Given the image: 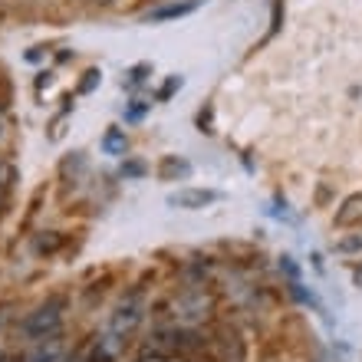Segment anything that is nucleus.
<instances>
[{
  "label": "nucleus",
  "mask_w": 362,
  "mask_h": 362,
  "mask_svg": "<svg viewBox=\"0 0 362 362\" xmlns=\"http://www.w3.org/2000/svg\"><path fill=\"white\" fill-rule=\"evenodd\" d=\"M59 359H63V339H59V336H49V339H40L27 353L23 362H59Z\"/></svg>",
  "instance_id": "4"
},
{
  "label": "nucleus",
  "mask_w": 362,
  "mask_h": 362,
  "mask_svg": "<svg viewBox=\"0 0 362 362\" xmlns=\"http://www.w3.org/2000/svg\"><path fill=\"white\" fill-rule=\"evenodd\" d=\"M142 109H145V105H132V109H129V119H139V115H142Z\"/></svg>",
  "instance_id": "16"
},
{
  "label": "nucleus",
  "mask_w": 362,
  "mask_h": 362,
  "mask_svg": "<svg viewBox=\"0 0 362 362\" xmlns=\"http://www.w3.org/2000/svg\"><path fill=\"white\" fill-rule=\"evenodd\" d=\"M145 172V165H139V162H132V165H125L122 168V175H142Z\"/></svg>",
  "instance_id": "15"
},
{
  "label": "nucleus",
  "mask_w": 362,
  "mask_h": 362,
  "mask_svg": "<svg viewBox=\"0 0 362 362\" xmlns=\"http://www.w3.org/2000/svg\"><path fill=\"white\" fill-rule=\"evenodd\" d=\"M356 284H362V267H356Z\"/></svg>",
  "instance_id": "17"
},
{
  "label": "nucleus",
  "mask_w": 362,
  "mask_h": 362,
  "mask_svg": "<svg viewBox=\"0 0 362 362\" xmlns=\"http://www.w3.org/2000/svg\"><path fill=\"white\" fill-rule=\"evenodd\" d=\"M0 362H4V353H0Z\"/></svg>",
  "instance_id": "18"
},
{
  "label": "nucleus",
  "mask_w": 362,
  "mask_h": 362,
  "mask_svg": "<svg viewBox=\"0 0 362 362\" xmlns=\"http://www.w3.org/2000/svg\"><path fill=\"white\" fill-rule=\"evenodd\" d=\"M175 89H181V76H172V79H168V83H165V86L158 89V99H168V95H172Z\"/></svg>",
  "instance_id": "13"
},
{
  "label": "nucleus",
  "mask_w": 362,
  "mask_h": 362,
  "mask_svg": "<svg viewBox=\"0 0 362 362\" xmlns=\"http://www.w3.org/2000/svg\"><path fill=\"white\" fill-rule=\"evenodd\" d=\"M10 181H13V168H10V165H4V162H0V201H4V194H7Z\"/></svg>",
  "instance_id": "11"
},
{
  "label": "nucleus",
  "mask_w": 362,
  "mask_h": 362,
  "mask_svg": "<svg viewBox=\"0 0 362 362\" xmlns=\"http://www.w3.org/2000/svg\"><path fill=\"white\" fill-rule=\"evenodd\" d=\"M194 7H198V0H181V4H165V7L152 10V13H148V20H175V17H185V13H191Z\"/></svg>",
  "instance_id": "6"
},
{
  "label": "nucleus",
  "mask_w": 362,
  "mask_h": 362,
  "mask_svg": "<svg viewBox=\"0 0 362 362\" xmlns=\"http://www.w3.org/2000/svg\"><path fill=\"white\" fill-rule=\"evenodd\" d=\"M95 83H99V69H89V73H86V79L79 83V93H93V89H95Z\"/></svg>",
  "instance_id": "12"
},
{
  "label": "nucleus",
  "mask_w": 362,
  "mask_h": 362,
  "mask_svg": "<svg viewBox=\"0 0 362 362\" xmlns=\"http://www.w3.org/2000/svg\"><path fill=\"white\" fill-rule=\"evenodd\" d=\"M69 362H76V359H69Z\"/></svg>",
  "instance_id": "19"
},
{
  "label": "nucleus",
  "mask_w": 362,
  "mask_h": 362,
  "mask_svg": "<svg viewBox=\"0 0 362 362\" xmlns=\"http://www.w3.org/2000/svg\"><path fill=\"white\" fill-rule=\"evenodd\" d=\"M33 247L40 250V254H49V250H57L59 247V238L57 234H47V238H37V244Z\"/></svg>",
  "instance_id": "10"
},
{
  "label": "nucleus",
  "mask_w": 362,
  "mask_h": 362,
  "mask_svg": "<svg viewBox=\"0 0 362 362\" xmlns=\"http://www.w3.org/2000/svg\"><path fill=\"white\" fill-rule=\"evenodd\" d=\"M59 323H63V303H59V300H49V303L37 306V310L23 320V336L40 343V339L59 336Z\"/></svg>",
  "instance_id": "1"
},
{
  "label": "nucleus",
  "mask_w": 362,
  "mask_h": 362,
  "mask_svg": "<svg viewBox=\"0 0 362 362\" xmlns=\"http://www.w3.org/2000/svg\"><path fill=\"white\" fill-rule=\"evenodd\" d=\"M142 73H148V66H135L132 73H129V83H132V86H135V83H142V79H145Z\"/></svg>",
  "instance_id": "14"
},
{
  "label": "nucleus",
  "mask_w": 362,
  "mask_h": 362,
  "mask_svg": "<svg viewBox=\"0 0 362 362\" xmlns=\"http://www.w3.org/2000/svg\"><path fill=\"white\" fill-rule=\"evenodd\" d=\"M191 172V165L185 162V158H175V155H168L162 165H158V175H162L165 181H172V178H185V175Z\"/></svg>",
  "instance_id": "7"
},
{
  "label": "nucleus",
  "mask_w": 362,
  "mask_h": 362,
  "mask_svg": "<svg viewBox=\"0 0 362 362\" xmlns=\"http://www.w3.org/2000/svg\"><path fill=\"white\" fill-rule=\"evenodd\" d=\"M336 250H339V254H353V250H362V234H353V238L336 240Z\"/></svg>",
  "instance_id": "9"
},
{
  "label": "nucleus",
  "mask_w": 362,
  "mask_h": 362,
  "mask_svg": "<svg viewBox=\"0 0 362 362\" xmlns=\"http://www.w3.org/2000/svg\"><path fill=\"white\" fill-rule=\"evenodd\" d=\"M362 221V194H349V198L336 208V228H353Z\"/></svg>",
  "instance_id": "5"
},
{
  "label": "nucleus",
  "mask_w": 362,
  "mask_h": 362,
  "mask_svg": "<svg viewBox=\"0 0 362 362\" xmlns=\"http://www.w3.org/2000/svg\"><path fill=\"white\" fill-rule=\"evenodd\" d=\"M125 132L122 129H109V132H105V139H103V148L109 155H125Z\"/></svg>",
  "instance_id": "8"
},
{
  "label": "nucleus",
  "mask_w": 362,
  "mask_h": 362,
  "mask_svg": "<svg viewBox=\"0 0 362 362\" xmlns=\"http://www.w3.org/2000/svg\"><path fill=\"white\" fill-rule=\"evenodd\" d=\"M211 201H218V191H208V188H185V191H178V194H172V198H168V204H175V208L198 211V208H204V204H211Z\"/></svg>",
  "instance_id": "3"
},
{
  "label": "nucleus",
  "mask_w": 362,
  "mask_h": 362,
  "mask_svg": "<svg viewBox=\"0 0 362 362\" xmlns=\"http://www.w3.org/2000/svg\"><path fill=\"white\" fill-rule=\"evenodd\" d=\"M142 313H145V300L142 293H129L122 300V303L115 306L112 320H109V333L119 336V339H125V336L132 333L135 326L142 323Z\"/></svg>",
  "instance_id": "2"
}]
</instances>
